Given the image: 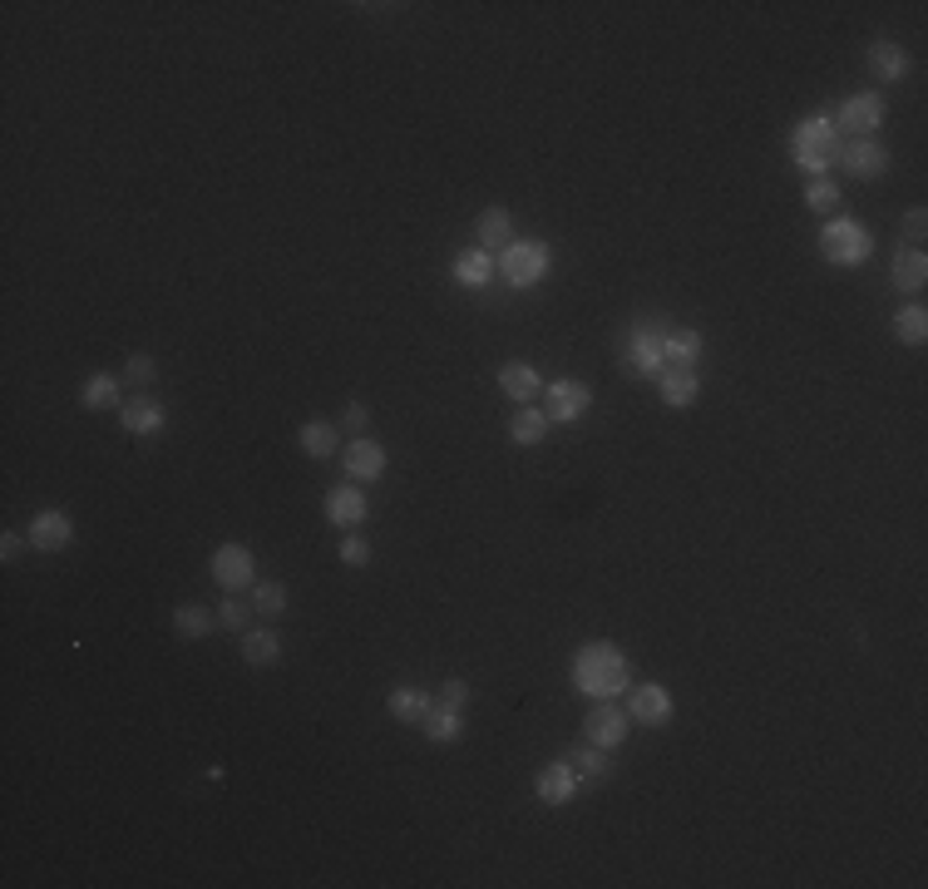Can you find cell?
<instances>
[{
	"label": "cell",
	"instance_id": "obj_19",
	"mask_svg": "<svg viewBox=\"0 0 928 889\" xmlns=\"http://www.w3.org/2000/svg\"><path fill=\"white\" fill-rule=\"evenodd\" d=\"M564 761L573 766V776L583 786H598V781H608V771H613V761H608V751L603 746H593V741H573V746L564 751Z\"/></svg>",
	"mask_w": 928,
	"mask_h": 889
},
{
	"label": "cell",
	"instance_id": "obj_8",
	"mask_svg": "<svg viewBox=\"0 0 928 889\" xmlns=\"http://www.w3.org/2000/svg\"><path fill=\"white\" fill-rule=\"evenodd\" d=\"M587 406H593V391H587L583 381H573V375H564V381H548V386H544V416H548V425H573V420L587 416Z\"/></svg>",
	"mask_w": 928,
	"mask_h": 889
},
{
	"label": "cell",
	"instance_id": "obj_13",
	"mask_svg": "<svg viewBox=\"0 0 928 889\" xmlns=\"http://www.w3.org/2000/svg\"><path fill=\"white\" fill-rule=\"evenodd\" d=\"M342 465H346V480H356V484H375V480L385 474V445H381V440H371V435L346 440Z\"/></svg>",
	"mask_w": 928,
	"mask_h": 889
},
{
	"label": "cell",
	"instance_id": "obj_37",
	"mask_svg": "<svg viewBox=\"0 0 928 889\" xmlns=\"http://www.w3.org/2000/svg\"><path fill=\"white\" fill-rule=\"evenodd\" d=\"M366 558H371V544H366L356 529H351V534H342V564L346 568H366Z\"/></svg>",
	"mask_w": 928,
	"mask_h": 889
},
{
	"label": "cell",
	"instance_id": "obj_26",
	"mask_svg": "<svg viewBox=\"0 0 928 889\" xmlns=\"http://www.w3.org/2000/svg\"><path fill=\"white\" fill-rule=\"evenodd\" d=\"M385 707H391V717L400 721V727H420V721H425V712L435 707V696H425L420 687H395Z\"/></svg>",
	"mask_w": 928,
	"mask_h": 889
},
{
	"label": "cell",
	"instance_id": "obj_7",
	"mask_svg": "<svg viewBox=\"0 0 928 889\" xmlns=\"http://www.w3.org/2000/svg\"><path fill=\"white\" fill-rule=\"evenodd\" d=\"M208 573H213V583L223 593H243L257 583V558L247 544H218L213 558H208Z\"/></svg>",
	"mask_w": 928,
	"mask_h": 889
},
{
	"label": "cell",
	"instance_id": "obj_23",
	"mask_svg": "<svg viewBox=\"0 0 928 889\" xmlns=\"http://www.w3.org/2000/svg\"><path fill=\"white\" fill-rule=\"evenodd\" d=\"M455 282L459 287H470V292H484L494 282V252H484V247H470V252H459L455 258Z\"/></svg>",
	"mask_w": 928,
	"mask_h": 889
},
{
	"label": "cell",
	"instance_id": "obj_18",
	"mask_svg": "<svg viewBox=\"0 0 928 889\" xmlns=\"http://www.w3.org/2000/svg\"><path fill=\"white\" fill-rule=\"evenodd\" d=\"M578 776H573V766H568V761H554V766H544V771L534 776V795L544 805H568L578 795Z\"/></svg>",
	"mask_w": 928,
	"mask_h": 889
},
{
	"label": "cell",
	"instance_id": "obj_11",
	"mask_svg": "<svg viewBox=\"0 0 928 889\" xmlns=\"http://www.w3.org/2000/svg\"><path fill=\"white\" fill-rule=\"evenodd\" d=\"M628 717H632V727H667L677 717V702L661 682H642L628 692Z\"/></svg>",
	"mask_w": 928,
	"mask_h": 889
},
{
	"label": "cell",
	"instance_id": "obj_12",
	"mask_svg": "<svg viewBox=\"0 0 928 889\" xmlns=\"http://www.w3.org/2000/svg\"><path fill=\"white\" fill-rule=\"evenodd\" d=\"M25 539H30V548H40V554H60V548L75 544V519L64 515V509H35Z\"/></svg>",
	"mask_w": 928,
	"mask_h": 889
},
{
	"label": "cell",
	"instance_id": "obj_1",
	"mask_svg": "<svg viewBox=\"0 0 928 889\" xmlns=\"http://www.w3.org/2000/svg\"><path fill=\"white\" fill-rule=\"evenodd\" d=\"M628 682H632V663L613 643H583L573 653V692L578 696L608 702V696L628 692Z\"/></svg>",
	"mask_w": 928,
	"mask_h": 889
},
{
	"label": "cell",
	"instance_id": "obj_25",
	"mask_svg": "<svg viewBox=\"0 0 928 889\" xmlns=\"http://www.w3.org/2000/svg\"><path fill=\"white\" fill-rule=\"evenodd\" d=\"M297 445L311 455V460H331V455L342 450V425H331V420H307L297 430Z\"/></svg>",
	"mask_w": 928,
	"mask_h": 889
},
{
	"label": "cell",
	"instance_id": "obj_21",
	"mask_svg": "<svg viewBox=\"0 0 928 889\" xmlns=\"http://www.w3.org/2000/svg\"><path fill=\"white\" fill-rule=\"evenodd\" d=\"M474 237H480V247L484 252H494V258H499L504 247L514 243V218H509V208H484L480 213V223H474Z\"/></svg>",
	"mask_w": 928,
	"mask_h": 889
},
{
	"label": "cell",
	"instance_id": "obj_34",
	"mask_svg": "<svg viewBox=\"0 0 928 889\" xmlns=\"http://www.w3.org/2000/svg\"><path fill=\"white\" fill-rule=\"evenodd\" d=\"M252 603H243L237 598V593H223V603H218V622H223V628H233V632H247L252 628Z\"/></svg>",
	"mask_w": 928,
	"mask_h": 889
},
{
	"label": "cell",
	"instance_id": "obj_30",
	"mask_svg": "<svg viewBox=\"0 0 928 889\" xmlns=\"http://www.w3.org/2000/svg\"><path fill=\"white\" fill-rule=\"evenodd\" d=\"M544 435H548V416L539 406H519L514 410V420H509V440L514 445H544Z\"/></svg>",
	"mask_w": 928,
	"mask_h": 889
},
{
	"label": "cell",
	"instance_id": "obj_35",
	"mask_svg": "<svg viewBox=\"0 0 928 889\" xmlns=\"http://www.w3.org/2000/svg\"><path fill=\"white\" fill-rule=\"evenodd\" d=\"M805 203H811L815 213H834V208H840V183L834 178H811L805 183Z\"/></svg>",
	"mask_w": 928,
	"mask_h": 889
},
{
	"label": "cell",
	"instance_id": "obj_14",
	"mask_svg": "<svg viewBox=\"0 0 928 889\" xmlns=\"http://www.w3.org/2000/svg\"><path fill=\"white\" fill-rule=\"evenodd\" d=\"M366 515H371V504H366L361 484H336V490L326 494V524H336L342 534L361 529V524H366Z\"/></svg>",
	"mask_w": 928,
	"mask_h": 889
},
{
	"label": "cell",
	"instance_id": "obj_40",
	"mask_svg": "<svg viewBox=\"0 0 928 889\" xmlns=\"http://www.w3.org/2000/svg\"><path fill=\"white\" fill-rule=\"evenodd\" d=\"M342 425L351 430V435H366V425H371V410H366L361 400H351V406L342 410Z\"/></svg>",
	"mask_w": 928,
	"mask_h": 889
},
{
	"label": "cell",
	"instance_id": "obj_28",
	"mask_svg": "<svg viewBox=\"0 0 928 889\" xmlns=\"http://www.w3.org/2000/svg\"><path fill=\"white\" fill-rule=\"evenodd\" d=\"M243 657L252 667H277V657H282V638L272 628H247L243 632Z\"/></svg>",
	"mask_w": 928,
	"mask_h": 889
},
{
	"label": "cell",
	"instance_id": "obj_38",
	"mask_svg": "<svg viewBox=\"0 0 928 889\" xmlns=\"http://www.w3.org/2000/svg\"><path fill=\"white\" fill-rule=\"evenodd\" d=\"M435 702H445V707H459V712H465V707H470V682H465V677H449V682L440 687Z\"/></svg>",
	"mask_w": 928,
	"mask_h": 889
},
{
	"label": "cell",
	"instance_id": "obj_10",
	"mask_svg": "<svg viewBox=\"0 0 928 889\" xmlns=\"http://www.w3.org/2000/svg\"><path fill=\"white\" fill-rule=\"evenodd\" d=\"M583 731H587V741H593V746L618 751L622 741H628V731H632V717L618 707V696H608V702H593V712H587Z\"/></svg>",
	"mask_w": 928,
	"mask_h": 889
},
{
	"label": "cell",
	"instance_id": "obj_16",
	"mask_svg": "<svg viewBox=\"0 0 928 889\" xmlns=\"http://www.w3.org/2000/svg\"><path fill=\"white\" fill-rule=\"evenodd\" d=\"M702 332H692V326H672L667 332V346H661V371H696L702 366Z\"/></svg>",
	"mask_w": 928,
	"mask_h": 889
},
{
	"label": "cell",
	"instance_id": "obj_6",
	"mask_svg": "<svg viewBox=\"0 0 928 889\" xmlns=\"http://www.w3.org/2000/svg\"><path fill=\"white\" fill-rule=\"evenodd\" d=\"M830 119H834V129H840V139H875V129L884 124V95L859 89V95L844 99Z\"/></svg>",
	"mask_w": 928,
	"mask_h": 889
},
{
	"label": "cell",
	"instance_id": "obj_3",
	"mask_svg": "<svg viewBox=\"0 0 928 889\" xmlns=\"http://www.w3.org/2000/svg\"><path fill=\"white\" fill-rule=\"evenodd\" d=\"M494 272H499L514 292H529L554 272V247L539 243V237H514L499 258H494Z\"/></svg>",
	"mask_w": 928,
	"mask_h": 889
},
{
	"label": "cell",
	"instance_id": "obj_39",
	"mask_svg": "<svg viewBox=\"0 0 928 889\" xmlns=\"http://www.w3.org/2000/svg\"><path fill=\"white\" fill-rule=\"evenodd\" d=\"M904 237H908V247H924V237H928V213H924V208H908Z\"/></svg>",
	"mask_w": 928,
	"mask_h": 889
},
{
	"label": "cell",
	"instance_id": "obj_5",
	"mask_svg": "<svg viewBox=\"0 0 928 889\" xmlns=\"http://www.w3.org/2000/svg\"><path fill=\"white\" fill-rule=\"evenodd\" d=\"M667 332H672V322H661V317H638V326H632V336H628V356H622L628 375L657 381V375H661V346H667Z\"/></svg>",
	"mask_w": 928,
	"mask_h": 889
},
{
	"label": "cell",
	"instance_id": "obj_27",
	"mask_svg": "<svg viewBox=\"0 0 928 889\" xmlns=\"http://www.w3.org/2000/svg\"><path fill=\"white\" fill-rule=\"evenodd\" d=\"M894 287H899V292H924V287H928V258H924V247H899V258H894Z\"/></svg>",
	"mask_w": 928,
	"mask_h": 889
},
{
	"label": "cell",
	"instance_id": "obj_20",
	"mask_svg": "<svg viewBox=\"0 0 928 889\" xmlns=\"http://www.w3.org/2000/svg\"><path fill=\"white\" fill-rule=\"evenodd\" d=\"M865 60H869V75L884 79V85H899L908 75V50L899 40H875Z\"/></svg>",
	"mask_w": 928,
	"mask_h": 889
},
{
	"label": "cell",
	"instance_id": "obj_24",
	"mask_svg": "<svg viewBox=\"0 0 928 889\" xmlns=\"http://www.w3.org/2000/svg\"><path fill=\"white\" fill-rule=\"evenodd\" d=\"M657 391H661V406L667 410H686L696 396H702V375L696 371H661Z\"/></svg>",
	"mask_w": 928,
	"mask_h": 889
},
{
	"label": "cell",
	"instance_id": "obj_4",
	"mask_svg": "<svg viewBox=\"0 0 928 889\" xmlns=\"http://www.w3.org/2000/svg\"><path fill=\"white\" fill-rule=\"evenodd\" d=\"M820 258L834 268H859V262L875 258V233L859 218H830L820 227Z\"/></svg>",
	"mask_w": 928,
	"mask_h": 889
},
{
	"label": "cell",
	"instance_id": "obj_2",
	"mask_svg": "<svg viewBox=\"0 0 928 889\" xmlns=\"http://www.w3.org/2000/svg\"><path fill=\"white\" fill-rule=\"evenodd\" d=\"M840 144L844 139H840L830 114H805L801 124L790 129V163H795L805 178H830Z\"/></svg>",
	"mask_w": 928,
	"mask_h": 889
},
{
	"label": "cell",
	"instance_id": "obj_9",
	"mask_svg": "<svg viewBox=\"0 0 928 889\" xmlns=\"http://www.w3.org/2000/svg\"><path fill=\"white\" fill-rule=\"evenodd\" d=\"M834 163H840L850 178L875 183V178H884L889 173V149L879 139H844L840 153H834Z\"/></svg>",
	"mask_w": 928,
	"mask_h": 889
},
{
	"label": "cell",
	"instance_id": "obj_32",
	"mask_svg": "<svg viewBox=\"0 0 928 889\" xmlns=\"http://www.w3.org/2000/svg\"><path fill=\"white\" fill-rule=\"evenodd\" d=\"M894 336H899L904 346H924V342H928V311L918 307V301H914V307H904V311L894 317Z\"/></svg>",
	"mask_w": 928,
	"mask_h": 889
},
{
	"label": "cell",
	"instance_id": "obj_15",
	"mask_svg": "<svg viewBox=\"0 0 928 889\" xmlns=\"http://www.w3.org/2000/svg\"><path fill=\"white\" fill-rule=\"evenodd\" d=\"M119 420H124L128 435L153 440L163 425H169V410H163V400H153V396H134V400H124V406H119Z\"/></svg>",
	"mask_w": 928,
	"mask_h": 889
},
{
	"label": "cell",
	"instance_id": "obj_17",
	"mask_svg": "<svg viewBox=\"0 0 928 889\" xmlns=\"http://www.w3.org/2000/svg\"><path fill=\"white\" fill-rule=\"evenodd\" d=\"M499 391L514 400V406H534V400L544 396V375H539L529 361H504L499 366Z\"/></svg>",
	"mask_w": 928,
	"mask_h": 889
},
{
	"label": "cell",
	"instance_id": "obj_22",
	"mask_svg": "<svg viewBox=\"0 0 928 889\" xmlns=\"http://www.w3.org/2000/svg\"><path fill=\"white\" fill-rule=\"evenodd\" d=\"M420 731H425V741H435V746H455V741L465 737V712L435 702V707L425 712V721H420Z\"/></svg>",
	"mask_w": 928,
	"mask_h": 889
},
{
	"label": "cell",
	"instance_id": "obj_29",
	"mask_svg": "<svg viewBox=\"0 0 928 889\" xmlns=\"http://www.w3.org/2000/svg\"><path fill=\"white\" fill-rule=\"evenodd\" d=\"M173 632H178L183 643H203L208 632H213V613L198 608V603H178L173 608Z\"/></svg>",
	"mask_w": 928,
	"mask_h": 889
},
{
	"label": "cell",
	"instance_id": "obj_31",
	"mask_svg": "<svg viewBox=\"0 0 928 889\" xmlns=\"http://www.w3.org/2000/svg\"><path fill=\"white\" fill-rule=\"evenodd\" d=\"M79 406H85V410H119V406H124V400H119V381L109 371L89 375L85 386H79Z\"/></svg>",
	"mask_w": 928,
	"mask_h": 889
},
{
	"label": "cell",
	"instance_id": "obj_41",
	"mask_svg": "<svg viewBox=\"0 0 928 889\" xmlns=\"http://www.w3.org/2000/svg\"><path fill=\"white\" fill-rule=\"evenodd\" d=\"M21 548H25L21 534H5V539H0V558H5V564H15V558H21Z\"/></svg>",
	"mask_w": 928,
	"mask_h": 889
},
{
	"label": "cell",
	"instance_id": "obj_33",
	"mask_svg": "<svg viewBox=\"0 0 928 889\" xmlns=\"http://www.w3.org/2000/svg\"><path fill=\"white\" fill-rule=\"evenodd\" d=\"M252 608L262 613V618H282V613H287V583H277V579L252 583Z\"/></svg>",
	"mask_w": 928,
	"mask_h": 889
},
{
	"label": "cell",
	"instance_id": "obj_36",
	"mask_svg": "<svg viewBox=\"0 0 928 889\" xmlns=\"http://www.w3.org/2000/svg\"><path fill=\"white\" fill-rule=\"evenodd\" d=\"M124 375L134 381V386H149L153 375H159V361H153L149 351H134V356H128V366H124Z\"/></svg>",
	"mask_w": 928,
	"mask_h": 889
}]
</instances>
